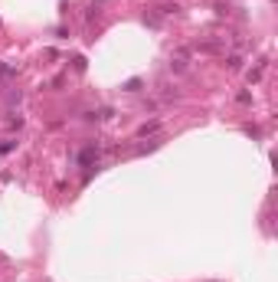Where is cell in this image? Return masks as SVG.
<instances>
[{"label": "cell", "instance_id": "1", "mask_svg": "<svg viewBox=\"0 0 278 282\" xmlns=\"http://www.w3.org/2000/svg\"><path fill=\"white\" fill-rule=\"evenodd\" d=\"M170 66H173V69H177V72H183V69H187V53H177Z\"/></svg>", "mask_w": 278, "mask_h": 282}]
</instances>
